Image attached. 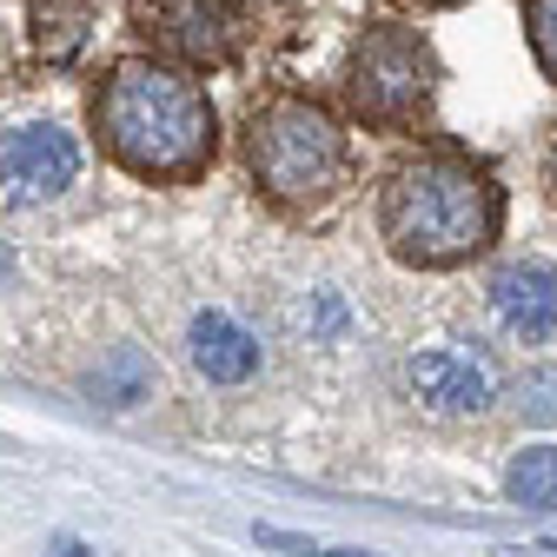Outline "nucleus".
I'll return each mask as SVG.
<instances>
[{"label":"nucleus","instance_id":"f257e3e1","mask_svg":"<svg viewBox=\"0 0 557 557\" xmlns=\"http://www.w3.org/2000/svg\"><path fill=\"white\" fill-rule=\"evenodd\" d=\"M94 133L113 166H126L133 180H166V186L199 180L220 153V120L206 87L153 53L107 66V81L94 94Z\"/></svg>","mask_w":557,"mask_h":557},{"label":"nucleus","instance_id":"f03ea898","mask_svg":"<svg viewBox=\"0 0 557 557\" xmlns=\"http://www.w3.org/2000/svg\"><path fill=\"white\" fill-rule=\"evenodd\" d=\"M498 220H505L498 180L478 160L445 153V147L398 160L379 193V233H385L392 259L418 265V272H445V265L478 259L498 239Z\"/></svg>","mask_w":557,"mask_h":557},{"label":"nucleus","instance_id":"7ed1b4c3","mask_svg":"<svg viewBox=\"0 0 557 557\" xmlns=\"http://www.w3.org/2000/svg\"><path fill=\"white\" fill-rule=\"evenodd\" d=\"M246 166L278 213H319L338 199L352 153H345V133L319 100L278 94L246 120Z\"/></svg>","mask_w":557,"mask_h":557},{"label":"nucleus","instance_id":"20e7f679","mask_svg":"<svg viewBox=\"0 0 557 557\" xmlns=\"http://www.w3.org/2000/svg\"><path fill=\"white\" fill-rule=\"evenodd\" d=\"M345 113L379 126V133H411L425 126L432 100H438V60L411 27H366L345 53L338 74Z\"/></svg>","mask_w":557,"mask_h":557},{"label":"nucleus","instance_id":"39448f33","mask_svg":"<svg viewBox=\"0 0 557 557\" xmlns=\"http://www.w3.org/2000/svg\"><path fill=\"white\" fill-rule=\"evenodd\" d=\"M133 27L166 60L226 66L246 40V0H133Z\"/></svg>","mask_w":557,"mask_h":557},{"label":"nucleus","instance_id":"423d86ee","mask_svg":"<svg viewBox=\"0 0 557 557\" xmlns=\"http://www.w3.org/2000/svg\"><path fill=\"white\" fill-rule=\"evenodd\" d=\"M405 398L438 425H478L498 405V372L465 345H432V352L405 359Z\"/></svg>","mask_w":557,"mask_h":557},{"label":"nucleus","instance_id":"0eeeda50","mask_svg":"<svg viewBox=\"0 0 557 557\" xmlns=\"http://www.w3.org/2000/svg\"><path fill=\"white\" fill-rule=\"evenodd\" d=\"M81 180V139L53 126V120H27L0 133V193L14 206H40L60 199L66 186Z\"/></svg>","mask_w":557,"mask_h":557},{"label":"nucleus","instance_id":"6e6552de","mask_svg":"<svg viewBox=\"0 0 557 557\" xmlns=\"http://www.w3.org/2000/svg\"><path fill=\"white\" fill-rule=\"evenodd\" d=\"M484 319L505 345L557 338V265L550 259H505L484 278Z\"/></svg>","mask_w":557,"mask_h":557},{"label":"nucleus","instance_id":"1a4fd4ad","mask_svg":"<svg viewBox=\"0 0 557 557\" xmlns=\"http://www.w3.org/2000/svg\"><path fill=\"white\" fill-rule=\"evenodd\" d=\"M186 359H193L199 379H213V385H246L259 372V338L233 312H193V325H186Z\"/></svg>","mask_w":557,"mask_h":557},{"label":"nucleus","instance_id":"9d476101","mask_svg":"<svg viewBox=\"0 0 557 557\" xmlns=\"http://www.w3.org/2000/svg\"><path fill=\"white\" fill-rule=\"evenodd\" d=\"M87 392H94L100 405H113V411L147 405V392H153V366H147V352H133V345L107 352V359H100V372L87 379Z\"/></svg>","mask_w":557,"mask_h":557},{"label":"nucleus","instance_id":"9b49d317","mask_svg":"<svg viewBox=\"0 0 557 557\" xmlns=\"http://www.w3.org/2000/svg\"><path fill=\"white\" fill-rule=\"evenodd\" d=\"M505 498L531 511H557V445H531L505 465Z\"/></svg>","mask_w":557,"mask_h":557},{"label":"nucleus","instance_id":"f8f14e48","mask_svg":"<svg viewBox=\"0 0 557 557\" xmlns=\"http://www.w3.org/2000/svg\"><path fill=\"white\" fill-rule=\"evenodd\" d=\"M511 418H518V425H557V366H531V372H518L511 379Z\"/></svg>","mask_w":557,"mask_h":557},{"label":"nucleus","instance_id":"ddd939ff","mask_svg":"<svg viewBox=\"0 0 557 557\" xmlns=\"http://www.w3.org/2000/svg\"><path fill=\"white\" fill-rule=\"evenodd\" d=\"M524 34H531V53L544 66V81L557 87V0H524Z\"/></svg>","mask_w":557,"mask_h":557},{"label":"nucleus","instance_id":"4468645a","mask_svg":"<svg viewBox=\"0 0 557 557\" xmlns=\"http://www.w3.org/2000/svg\"><path fill=\"white\" fill-rule=\"evenodd\" d=\"M312 325H319V332H338V325H345V306H338L332 293H319V312H312Z\"/></svg>","mask_w":557,"mask_h":557},{"label":"nucleus","instance_id":"2eb2a0df","mask_svg":"<svg viewBox=\"0 0 557 557\" xmlns=\"http://www.w3.org/2000/svg\"><path fill=\"white\" fill-rule=\"evenodd\" d=\"M544 193H550V206H557V126H550V139H544Z\"/></svg>","mask_w":557,"mask_h":557},{"label":"nucleus","instance_id":"dca6fc26","mask_svg":"<svg viewBox=\"0 0 557 557\" xmlns=\"http://www.w3.org/2000/svg\"><path fill=\"white\" fill-rule=\"evenodd\" d=\"M60 557H94V550H81V544H60Z\"/></svg>","mask_w":557,"mask_h":557},{"label":"nucleus","instance_id":"f3484780","mask_svg":"<svg viewBox=\"0 0 557 557\" xmlns=\"http://www.w3.org/2000/svg\"><path fill=\"white\" fill-rule=\"evenodd\" d=\"M418 8H458V0H418Z\"/></svg>","mask_w":557,"mask_h":557}]
</instances>
